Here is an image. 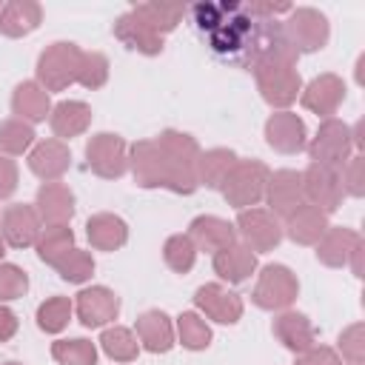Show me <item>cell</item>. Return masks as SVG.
Listing matches in <instances>:
<instances>
[{"label":"cell","instance_id":"3","mask_svg":"<svg viewBox=\"0 0 365 365\" xmlns=\"http://www.w3.org/2000/svg\"><path fill=\"white\" fill-rule=\"evenodd\" d=\"M88 160L100 174H120L123 171V145L111 134H100L88 145Z\"/></svg>","mask_w":365,"mask_h":365},{"label":"cell","instance_id":"1","mask_svg":"<svg viewBox=\"0 0 365 365\" xmlns=\"http://www.w3.org/2000/svg\"><path fill=\"white\" fill-rule=\"evenodd\" d=\"M191 14L211 54L228 66L248 68L279 43V26L240 3H200Z\"/></svg>","mask_w":365,"mask_h":365},{"label":"cell","instance_id":"8","mask_svg":"<svg viewBox=\"0 0 365 365\" xmlns=\"http://www.w3.org/2000/svg\"><path fill=\"white\" fill-rule=\"evenodd\" d=\"M217 297L220 299H214V291H211V285L208 288H200L197 291V302L202 305V308H208V311H214L217 317H220V322H234V317L240 314V308H225V302H237L231 294L225 297L222 291H217Z\"/></svg>","mask_w":365,"mask_h":365},{"label":"cell","instance_id":"16","mask_svg":"<svg viewBox=\"0 0 365 365\" xmlns=\"http://www.w3.org/2000/svg\"><path fill=\"white\" fill-rule=\"evenodd\" d=\"M9 365H14V362H9Z\"/></svg>","mask_w":365,"mask_h":365},{"label":"cell","instance_id":"13","mask_svg":"<svg viewBox=\"0 0 365 365\" xmlns=\"http://www.w3.org/2000/svg\"><path fill=\"white\" fill-rule=\"evenodd\" d=\"M182 331L188 334L185 336V345H191V348H202V345H208V328L205 325H197V317H191V314H185L182 317Z\"/></svg>","mask_w":365,"mask_h":365},{"label":"cell","instance_id":"11","mask_svg":"<svg viewBox=\"0 0 365 365\" xmlns=\"http://www.w3.org/2000/svg\"><path fill=\"white\" fill-rule=\"evenodd\" d=\"M165 257H168V262L177 271L191 268V262H194V245H191V240L188 237H174L168 242V248H165Z\"/></svg>","mask_w":365,"mask_h":365},{"label":"cell","instance_id":"15","mask_svg":"<svg viewBox=\"0 0 365 365\" xmlns=\"http://www.w3.org/2000/svg\"><path fill=\"white\" fill-rule=\"evenodd\" d=\"M14 314L11 311H6V308H0V339H6V336H11L14 334Z\"/></svg>","mask_w":365,"mask_h":365},{"label":"cell","instance_id":"7","mask_svg":"<svg viewBox=\"0 0 365 365\" xmlns=\"http://www.w3.org/2000/svg\"><path fill=\"white\" fill-rule=\"evenodd\" d=\"M54 356L63 365H94V348L86 339H71V342H57Z\"/></svg>","mask_w":365,"mask_h":365},{"label":"cell","instance_id":"14","mask_svg":"<svg viewBox=\"0 0 365 365\" xmlns=\"http://www.w3.org/2000/svg\"><path fill=\"white\" fill-rule=\"evenodd\" d=\"M68 257H71V265H60L63 277H66V279H74V282L86 279L88 271H91V259H86V257H80V254H68Z\"/></svg>","mask_w":365,"mask_h":365},{"label":"cell","instance_id":"5","mask_svg":"<svg viewBox=\"0 0 365 365\" xmlns=\"http://www.w3.org/2000/svg\"><path fill=\"white\" fill-rule=\"evenodd\" d=\"M6 231H9V240L14 245H29L34 240V231H37V222H34V214L29 208H11L6 214Z\"/></svg>","mask_w":365,"mask_h":365},{"label":"cell","instance_id":"12","mask_svg":"<svg viewBox=\"0 0 365 365\" xmlns=\"http://www.w3.org/2000/svg\"><path fill=\"white\" fill-rule=\"evenodd\" d=\"M20 291H26V277L17 268H3L0 271V297L3 299H11Z\"/></svg>","mask_w":365,"mask_h":365},{"label":"cell","instance_id":"10","mask_svg":"<svg viewBox=\"0 0 365 365\" xmlns=\"http://www.w3.org/2000/svg\"><path fill=\"white\" fill-rule=\"evenodd\" d=\"M40 328L46 331H60L68 319V302L66 299H48L43 308H40Z\"/></svg>","mask_w":365,"mask_h":365},{"label":"cell","instance_id":"9","mask_svg":"<svg viewBox=\"0 0 365 365\" xmlns=\"http://www.w3.org/2000/svg\"><path fill=\"white\" fill-rule=\"evenodd\" d=\"M103 348H106L111 356H117V359H131V356H134V351H137V345H134L131 334H128V331H123V328L106 331V334H103Z\"/></svg>","mask_w":365,"mask_h":365},{"label":"cell","instance_id":"6","mask_svg":"<svg viewBox=\"0 0 365 365\" xmlns=\"http://www.w3.org/2000/svg\"><path fill=\"white\" fill-rule=\"evenodd\" d=\"M88 237L100 245H120L125 240V228L114 217H97L88 222Z\"/></svg>","mask_w":365,"mask_h":365},{"label":"cell","instance_id":"4","mask_svg":"<svg viewBox=\"0 0 365 365\" xmlns=\"http://www.w3.org/2000/svg\"><path fill=\"white\" fill-rule=\"evenodd\" d=\"M214 262H217V271L222 277L234 279V282L237 279H245V274L254 268V257L245 248H222Z\"/></svg>","mask_w":365,"mask_h":365},{"label":"cell","instance_id":"2","mask_svg":"<svg viewBox=\"0 0 365 365\" xmlns=\"http://www.w3.org/2000/svg\"><path fill=\"white\" fill-rule=\"evenodd\" d=\"M117 314V297L108 294L106 288H94V291H83L80 294V317L86 325H103L106 319H111Z\"/></svg>","mask_w":365,"mask_h":365}]
</instances>
